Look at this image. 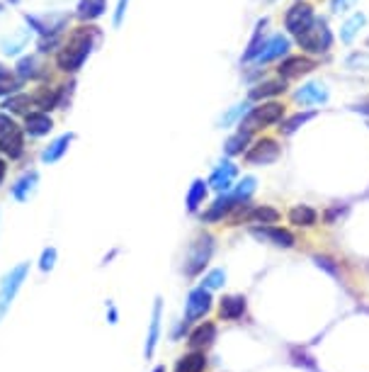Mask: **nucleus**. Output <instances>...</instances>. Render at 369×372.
<instances>
[{
  "label": "nucleus",
  "mask_w": 369,
  "mask_h": 372,
  "mask_svg": "<svg viewBox=\"0 0 369 372\" xmlns=\"http://www.w3.org/2000/svg\"><path fill=\"white\" fill-rule=\"evenodd\" d=\"M110 324H117V309L110 307Z\"/></svg>",
  "instance_id": "c03bdc74"
},
{
  "label": "nucleus",
  "mask_w": 369,
  "mask_h": 372,
  "mask_svg": "<svg viewBox=\"0 0 369 372\" xmlns=\"http://www.w3.org/2000/svg\"><path fill=\"white\" fill-rule=\"evenodd\" d=\"M92 27H83V30H78L76 35L71 37V41H68V46L59 54V66L63 71H78L81 68V64L86 61V56L90 54V46H92Z\"/></svg>",
  "instance_id": "7ed1b4c3"
},
{
  "label": "nucleus",
  "mask_w": 369,
  "mask_h": 372,
  "mask_svg": "<svg viewBox=\"0 0 369 372\" xmlns=\"http://www.w3.org/2000/svg\"><path fill=\"white\" fill-rule=\"evenodd\" d=\"M236 176H238V168L233 166L231 161H223L219 168H214L212 178H209V185H212L217 192H226Z\"/></svg>",
  "instance_id": "4468645a"
},
{
  "label": "nucleus",
  "mask_w": 369,
  "mask_h": 372,
  "mask_svg": "<svg viewBox=\"0 0 369 372\" xmlns=\"http://www.w3.org/2000/svg\"><path fill=\"white\" fill-rule=\"evenodd\" d=\"M223 282H226V272H223V270H212L207 277H204L202 287H207V290H217V287H221Z\"/></svg>",
  "instance_id": "473e14b6"
},
{
  "label": "nucleus",
  "mask_w": 369,
  "mask_h": 372,
  "mask_svg": "<svg viewBox=\"0 0 369 372\" xmlns=\"http://www.w3.org/2000/svg\"><path fill=\"white\" fill-rule=\"evenodd\" d=\"M34 185H37V173L32 171V173H27V176H22L20 180H17V185L12 187V197L20 200V202H25L27 197H30V192L34 190Z\"/></svg>",
  "instance_id": "bb28decb"
},
{
  "label": "nucleus",
  "mask_w": 369,
  "mask_h": 372,
  "mask_svg": "<svg viewBox=\"0 0 369 372\" xmlns=\"http://www.w3.org/2000/svg\"><path fill=\"white\" fill-rule=\"evenodd\" d=\"M355 64H367V66H369V59H367V56H364V54H352V56H350V59H348V66H350V68H352Z\"/></svg>",
  "instance_id": "a19ab883"
},
{
  "label": "nucleus",
  "mask_w": 369,
  "mask_h": 372,
  "mask_svg": "<svg viewBox=\"0 0 369 372\" xmlns=\"http://www.w3.org/2000/svg\"><path fill=\"white\" fill-rule=\"evenodd\" d=\"M204 367H207V360L202 353H190L177 362L175 372H204Z\"/></svg>",
  "instance_id": "393cba45"
},
{
  "label": "nucleus",
  "mask_w": 369,
  "mask_h": 372,
  "mask_svg": "<svg viewBox=\"0 0 369 372\" xmlns=\"http://www.w3.org/2000/svg\"><path fill=\"white\" fill-rule=\"evenodd\" d=\"M17 88V81L10 76V71H6L3 66H0V93H10Z\"/></svg>",
  "instance_id": "72a5a7b5"
},
{
  "label": "nucleus",
  "mask_w": 369,
  "mask_h": 372,
  "mask_svg": "<svg viewBox=\"0 0 369 372\" xmlns=\"http://www.w3.org/2000/svg\"><path fill=\"white\" fill-rule=\"evenodd\" d=\"M289 221L294 227H314L319 221V212L309 205H297L294 210H289Z\"/></svg>",
  "instance_id": "412c9836"
},
{
  "label": "nucleus",
  "mask_w": 369,
  "mask_h": 372,
  "mask_svg": "<svg viewBox=\"0 0 369 372\" xmlns=\"http://www.w3.org/2000/svg\"><path fill=\"white\" fill-rule=\"evenodd\" d=\"M212 307V295H209L207 287H197V290L190 292L188 304H185V317L188 322H195V319H202L204 314Z\"/></svg>",
  "instance_id": "9b49d317"
},
{
  "label": "nucleus",
  "mask_w": 369,
  "mask_h": 372,
  "mask_svg": "<svg viewBox=\"0 0 369 372\" xmlns=\"http://www.w3.org/2000/svg\"><path fill=\"white\" fill-rule=\"evenodd\" d=\"M214 253V239L209 234H202V236L195 239V243L190 246L188 256H185V275L195 277L204 270V266L209 263Z\"/></svg>",
  "instance_id": "20e7f679"
},
{
  "label": "nucleus",
  "mask_w": 369,
  "mask_h": 372,
  "mask_svg": "<svg viewBox=\"0 0 369 372\" xmlns=\"http://www.w3.org/2000/svg\"><path fill=\"white\" fill-rule=\"evenodd\" d=\"M71 139H73L71 134H68V136H61V139H56L54 144H51L49 149L44 151V161H46V163L59 161V158L63 156V151L68 149V144H71Z\"/></svg>",
  "instance_id": "c756f323"
},
{
  "label": "nucleus",
  "mask_w": 369,
  "mask_h": 372,
  "mask_svg": "<svg viewBox=\"0 0 369 372\" xmlns=\"http://www.w3.org/2000/svg\"><path fill=\"white\" fill-rule=\"evenodd\" d=\"M284 117V105L277 100H270V102H260L258 107H250L243 120L238 122V127L248 131H258V129H265V127H272V124H279Z\"/></svg>",
  "instance_id": "f03ea898"
},
{
  "label": "nucleus",
  "mask_w": 369,
  "mask_h": 372,
  "mask_svg": "<svg viewBox=\"0 0 369 372\" xmlns=\"http://www.w3.org/2000/svg\"><path fill=\"white\" fill-rule=\"evenodd\" d=\"M316 115H319L316 110H303V112H297V115H292V117H282V122H279V134L282 136L297 134L303 124H309L311 120H316Z\"/></svg>",
  "instance_id": "2eb2a0df"
},
{
  "label": "nucleus",
  "mask_w": 369,
  "mask_h": 372,
  "mask_svg": "<svg viewBox=\"0 0 369 372\" xmlns=\"http://www.w3.org/2000/svg\"><path fill=\"white\" fill-rule=\"evenodd\" d=\"M330 97L328 88L319 81H311V83H303L297 93H294V100L299 102L301 107H314V105H326Z\"/></svg>",
  "instance_id": "9d476101"
},
{
  "label": "nucleus",
  "mask_w": 369,
  "mask_h": 372,
  "mask_svg": "<svg viewBox=\"0 0 369 372\" xmlns=\"http://www.w3.org/2000/svg\"><path fill=\"white\" fill-rule=\"evenodd\" d=\"M246 112H248V105H236L231 112H228V115H223V117H221V124H223V127H228V124H231V122H236V120L241 122Z\"/></svg>",
  "instance_id": "f704fd0d"
},
{
  "label": "nucleus",
  "mask_w": 369,
  "mask_h": 372,
  "mask_svg": "<svg viewBox=\"0 0 369 372\" xmlns=\"http://www.w3.org/2000/svg\"><path fill=\"white\" fill-rule=\"evenodd\" d=\"M355 3H357V0H330V12H333V15H343Z\"/></svg>",
  "instance_id": "c9c22d12"
},
{
  "label": "nucleus",
  "mask_w": 369,
  "mask_h": 372,
  "mask_svg": "<svg viewBox=\"0 0 369 372\" xmlns=\"http://www.w3.org/2000/svg\"><path fill=\"white\" fill-rule=\"evenodd\" d=\"M127 3L129 0H119V8H117V15H114V25H119L121 17H124V12H127Z\"/></svg>",
  "instance_id": "79ce46f5"
},
{
  "label": "nucleus",
  "mask_w": 369,
  "mask_h": 372,
  "mask_svg": "<svg viewBox=\"0 0 369 372\" xmlns=\"http://www.w3.org/2000/svg\"><path fill=\"white\" fill-rule=\"evenodd\" d=\"M22 105H30V95H17V97H12V100H8L6 102V110L22 112V110H25Z\"/></svg>",
  "instance_id": "4c0bfd02"
},
{
  "label": "nucleus",
  "mask_w": 369,
  "mask_h": 372,
  "mask_svg": "<svg viewBox=\"0 0 369 372\" xmlns=\"http://www.w3.org/2000/svg\"><path fill=\"white\" fill-rule=\"evenodd\" d=\"M246 221H253V224H277L279 221V212L270 205H260V207H248L246 214H243Z\"/></svg>",
  "instance_id": "f3484780"
},
{
  "label": "nucleus",
  "mask_w": 369,
  "mask_h": 372,
  "mask_svg": "<svg viewBox=\"0 0 369 372\" xmlns=\"http://www.w3.org/2000/svg\"><path fill=\"white\" fill-rule=\"evenodd\" d=\"M0 151L6 154V156H10V158L22 156V151H25V141H22V134L15 129V127H12L8 134L0 136Z\"/></svg>",
  "instance_id": "dca6fc26"
},
{
  "label": "nucleus",
  "mask_w": 369,
  "mask_h": 372,
  "mask_svg": "<svg viewBox=\"0 0 369 372\" xmlns=\"http://www.w3.org/2000/svg\"><path fill=\"white\" fill-rule=\"evenodd\" d=\"M34 66H37V61H34V59H25V61H22V64H20V76H22V78L34 76V73H37Z\"/></svg>",
  "instance_id": "58836bf2"
},
{
  "label": "nucleus",
  "mask_w": 369,
  "mask_h": 372,
  "mask_svg": "<svg viewBox=\"0 0 369 372\" xmlns=\"http://www.w3.org/2000/svg\"><path fill=\"white\" fill-rule=\"evenodd\" d=\"M255 192V178H243L241 183H238V187H236V192H233V197H236L238 202H248L250 200V195Z\"/></svg>",
  "instance_id": "2f4dec72"
},
{
  "label": "nucleus",
  "mask_w": 369,
  "mask_h": 372,
  "mask_svg": "<svg viewBox=\"0 0 369 372\" xmlns=\"http://www.w3.org/2000/svg\"><path fill=\"white\" fill-rule=\"evenodd\" d=\"M214 338H217V326H214L212 322L202 324V326H197L192 331V336H190V346L192 348H207L214 343Z\"/></svg>",
  "instance_id": "5701e85b"
},
{
  "label": "nucleus",
  "mask_w": 369,
  "mask_h": 372,
  "mask_svg": "<svg viewBox=\"0 0 369 372\" xmlns=\"http://www.w3.org/2000/svg\"><path fill=\"white\" fill-rule=\"evenodd\" d=\"M268 17H263V20H258V25H255V32H253V39H250L248 49H246V54H243V61H255V56H258V51L263 49L265 44V27H268Z\"/></svg>",
  "instance_id": "b1692460"
},
{
  "label": "nucleus",
  "mask_w": 369,
  "mask_h": 372,
  "mask_svg": "<svg viewBox=\"0 0 369 372\" xmlns=\"http://www.w3.org/2000/svg\"><path fill=\"white\" fill-rule=\"evenodd\" d=\"M292 49V39L287 35H272L265 39L263 49L258 51L255 61L258 64H270V61H277V59H284Z\"/></svg>",
  "instance_id": "1a4fd4ad"
},
{
  "label": "nucleus",
  "mask_w": 369,
  "mask_h": 372,
  "mask_svg": "<svg viewBox=\"0 0 369 372\" xmlns=\"http://www.w3.org/2000/svg\"><path fill=\"white\" fill-rule=\"evenodd\" d=\"M27 272H30V263H22V266H17L15 270H10V275H6V280H3V285H0V322H3L6 312L10 309L17 290H20L22 282H25Z\"/></svg>",
  "instance_id": "6e6552de"
},
{
  "label": "nucleus",
  "mask_w": 369,
  "mask_h": 372,
  "mask_svg": "<svg viewBox=\"0 0 369 372\" xmlns=\"http://www.w3.org/2000/svg\"><path fill=\"white\" fill-rule=\"evenodd\" d=\"M3 178H6V163L0 161V183H3Z\"/></svg>",
  "instance_id": "a18cd8bd"
},
{
  "label": "nucleus",
  "mask_w": 369,
  "mask_h": 372,
  "mask_svg": "<svg viewBox=\"0 0 369 372\" xmlns=\"http://www.w3.org/2000/svg\"><path fill=\"white\" fill-rule=\"evenodd\" d=\"M49 129H51V120L46 115H41V112H32V115H27V131H30L32 136H41Z\"/></svg>",
  "instance_id": "a878e982"
},
{
  "label": "nucleus",
  "mask_w": 369,
  "mask_h": 372,
  "mask_svg": "<svg viewBox=\"0 0 369 372\" xmlns=\"http://www.w3.org/2000/svg\"><path fill=\"white\" fill-rule=\"evenodd\" d=\"M102 10H105V0H83L81 3V17H100Z\"/></svg>",
  "instance_id": "7c9ffc66"
},
{
  "label": "nucleus",
  "mask_w": 369,
  "mask_h": 372,
  "mask_svg": "<svg viewBox=\"0 0 369 372\" xmlns=\"http://www.w3.org/2000/svg\"><path fill=\"white\" fill-rule=\"evenodd\" d=\"M367 46H369V39H367Z\"/></svg>",
  "instance_id": "de8ad7c7"
},
{
  "label": "nucleus",
  "mask_w": 369,
  "mask_h": 372,
  "mask_svg": "<svg viewBox=\"0 0 369 372\" xmlns=\"http://www.w3.org/2000/svg\"><path fill=\"white\" fill-rule=\"evenodd\" d=\"M352 110L362 112V115H369V97H367V100H362V102H357V105H352Z\"/></svg>",
  "instance_id": "37998d69"
},
{
  "label": "nucleus",
  "mask_w": 369,
  "mask_h": 372,
  "mask_svg": "<svg viewBox=\"0 0 369 372\" xmlns=\"http://www.w3.org/2000/svg\"><path fill=\"white\" fill-rule=\"evenodd\" d=\"M279 156H282V146L275 139H270V136H263V139L253 141V146L246 151V163H250V166H270Z\"/></svg>",
  "instance_id": "423d86ee"
},
{
  "label": "nucleus",
  "mask_w": 369,
  "mask_h": 372,
  "mask_svg": "<svg viewBox=\"0 0 369 372\" xmlns=\"http://www.w3.org/2000/svg\"><path fill=\"white\" fill-rule=\"evenodd\" d=\"M319 68V61L314 56L306 54H294V56H284L282 64L277 68V76L284 78V81H294V78L309 76L311 71Z\"/></svg>",
  "instance_id": "0eeeda50"
},
{
  "label": "nucleus",
  "mask_w": 369,
  "mask_h": 372,
  "mask_svg": "<svg viewBox=\"0 0 369 372\" xmlns=\"http://www.w3.org/2000/svg\"><path fill=\"white\" fill-rule=\"evenodd\" d=\"M153 372H166V367H156V370H153Z\"/></svg>",
  "instance_id": "49530a36"
},
{
  "label": "nucleus",
  "mask_w": 369,
  "mask_h": 372,
  "mask_svg": "<svg viewBox=\"0 0 369 372\" xmlns=\"http://www.w3.org/2000/svg\"><path fill=\"white\" fill-rule=\"evenodd\" d=\"M54 263H56V248H44V253H41L39 268L46 272V270H51V268H54Z\"/></svg>",
  "instance_id": "e433bc0d"
},
{
  "label": "nucleus",
  "mask_w": 369,
  "mask_h": 372,
  "mask_svg": "<svg viewBox=\"0 0 369 372\" xmlns=\"http://www.w3.org/2000/svg\"><path fill=\"white\" fill-rule=\"evenodd\" d=\"M243 312H246V297L231 295V297H223L221 299V307H219L221 319H226V322H236V319L243 317Z\"/></svg>",
  "instance_id": "a211bd4d"
},
{
  "label": "nucleus",
  "mask_w": 369,
  "mask_h": 372,
  "mask_svg": "<svg viewBox=\"0 0 369 372\" xmlns=\"http://www.w3.org/2000/svg\"><path fill=\"white\" fill-rule=\"evenodd\" d=\"M204 197H207V183H204V180H195L192 187H190V192H188V210L190 212H197L199 205L204 202Z\"/></svg>",
  "instance_id": "c85d7f7f"
},
{
  "label": "nucleus",
  "mask_w": 369,
  "mask_h": 372,
  "mask_svg": "<svg viewBox=\"0 0 369 372\" xmlns=\"http://www.w3.org/2000/svg\"><path fill=\"white\" fill-rule=\"evenodd\" d=\"M284 93H287V81H284V78H272V81H263L255 88H250L248 100L265 102V100H270V97L284 95Z\"/></svg>",
  "instance_id": "f8f14e48"
},
{
  "label": "nucleus",
  "mask_w": 369,
  "mask_h": 372,
  "mask_svg": "<svg viewBox=\"0 0 369 372\" xmlns=\"http://www.w3.org/2000/svg\"><path fill=\"white\" fill-rule=\"evenodd\" d=\"M316 20V12H314V6L309 3H303V0H297L287 12H284V27L292 37H299L303 32L309 30Z\"/></svg>",
  "instance_id": "39448f33"
},
{
  "label": "nucleus",
  "mask_w": 369,
  "mask_h": 372,
  "mask_svg": "<svg viewBox=\"0 0 369 372\" xmlns=\"http://www.w3.org/2000/svg\"><path fill=\"white\" fill-rule=\"evenodd\" d=\"M364 25H367V15H364V12H352V15L343 22V27H340V41H343V44H352L357 32L362 30Z\"/></svg>",
  "instance_id": "6ab92c4d"
},
{
  "label": "nucleus",
  "mask_w": 369,
  "mask_h": 372,
  "mask_svg": "<svg viewBox=\"0 0 369 372\" xmlns=\"http://www.w3.org/2000/svg\"><path fill=\"white\" fill-rule=\"evenodd\" d=\"M297 44L311 56L328 54L330 46H333V32L328 27V20L326 17H316L314 25L303 32V35L297 37Z\"/></svg>",
  "instance_id": "f257e3e1"
},
{
  "label": "nucleus",
  "mask_w": 369,
  "mask_h": 372,
  "mask_svg": "<svg viewBox=\"0 0 369 372\" xmlns=\"http://www.w3.org/2000/svg\"><path fill=\"white\" fill-rule=\"evenodd\" d=\"M236 207H241L238 205V200L233 195H228V197H219L217 202H214L212 207H209L207 212L202 214V219H207V221H219V219H223V216L228 214V212H233Z\"/></svg>",
  "instance_id": "aec40b11"
},
{
  "label": "nucleus",
  "mask_w": 369,
  "mask_h": 372,
  "mask_svg": "<svg viewBox=\"0 0 369 372\" xmlns=\"http://www.w3.org/2000/svg\"><path fill=\"white\" fill-rule=\"evenodd\" d=\"M12 127H15V124H12V120H10V117L0 115V136H3V134H8V131H10Z\"/></svg>",
  "instance_id": "ea45409f"
},
{
  "label": "nucleus",
  "mask_w": 369,
  "mask_h": 372,
  "mask_svg": "<svg viewBox=\"0 0 369 372\" xmlns=\"http://www.w3.org/2000/svg\"><path fill=\"white\" fill-rule=\"evenodd\" d=\"M250 139H253V131H248V129H238L236 134L231 136V139L223 144V151H226V156H238V154H243L246 151V146L250 144Z\"/></svg>",
  "instance_id": "4be33fe9"
},
{
  "label": "nucleus",
  "mask_w": 369,
  "mask_h": 372,
  "mask_svg": "<svg viewBox=\"0 0 369 372\" xmlns=\"http://www.w3.org/2000/svg\"><path fill=\"white\" fill-rule=\"evenodd\" d=\"M158 331H161V299L153 307V322H151V331H148V341H146V357L153 355V348L158 343Z\"/></svg>",
  "instance_id": "cd10ccee"
},
{
  "label": "nucleus",
  "mask_w": 369,
  "mask_h": 372,
  "mask_svg": "<svg viewBox=\"0 0 369 372\" xmlns=\"http://www.w3.org/2000/svg\"><path fill=\"white\" fill-rule=\"evenodd\" d=\"M253 232V236L258 239H265V241H272L275 246H282V248H292L294 246V236L292 232H287V229H279L275 227V224H268V227H253L250 229Z\"/></svg>",
  "instance_id": "ddd939ff"
}]
</instances>
